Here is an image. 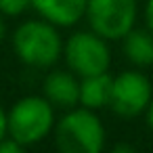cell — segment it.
Returning a JSON list of instances; mask_svg holds the SVG:
<instances>
[{
    "label": "cell",
    "instance_id": "8fae6325",
    "mask_svg": "<svg viewBox=\"0 0 153 153\" xmlns=\"http://www.w3.org/2000/svg\"><path fill=\"white\" fill-rule=\"evenodd\" d=\"M32 7V0H0V15L19 17Z\"/></svg>",
    "mask_w": 153,
    "mask_h": 153
},
{
    "label": "cell",
    "instance_id": "6da1fadb",
    "mask_svg": "<svg viewBox=\"0 0 153 153\" xmlns=\"http://www.w3.org/2000/svg\"><path fill=\"white\" fill-rule=\"evenodd\" d=\"M63 46L59 27L42 17L19 23L13 34L15 55L30 67H53L63 57Z\"/></svg>",
    "mask_w": 153,
    "mask_h": 153
},
{
    "label": "cell",
    "instance_id": "9c48e42d",
    "mask_svg": "<svg viewBox=\"0 0 153 153\" xmlns=\"http://www.w3.org/2000/svg\"><path fill=\"white\" fill-rule=\"evenodd\" d=\"M111 86H113V78L107 71L105 74H97V76L80 78V105L88 107L92 111L109 107Z\"/></svg>",
    "mask_w": 153,
    "mask_h": 153
},
{
    "label": "cell",
    "instance_id": "7c38bea8",
    "mask_svg": "<svg viewBox=\"0 0 153 153\" xmlns=\"http://www.w3.org/2000/svg\"><path fill=\"white\" fill-rule=\"evenodd\" d=\"M25 147L21 143H17L13 136H4L0 140V153H21Z\"/></svg>",
    "mask_w": 153,
    "mask_h": 153
},
{
    "label": "cell",
    "instance_id": "30bf717a",
    "mask_svg": "<svg viewBox=\"0 0 153 153\" xmlns=\"http://www.w3.org/2000/svg\"><path fill=\"white\" fill-rule=\"evenodd\" d=\"M124 57L136 67L153 65V32L151 30H130L124 38Z\"/></svg>",
    "mask_w": 153,
    "mask_h": 153
},
{
    "label": "cell",
    "instance_id": "3957f363",
    "mask_svg": "<svg viewBox=\"0 0 153 153\" xmlns=\"http://www.w3.org/2000/svg\"><path fill=\"white\" fill-rule=\"evenodd\" d=\"M55 122V107L44 94L23 97L7 111L9 136H13L23 147L42 143L53 132Z\"/></svg>",
    "mask_w": 153,
    "mask_h": 153
},
{
    "label": "cell",
    "instance_id": "9a60e30c",
    "mask_svg": "<svg viewBox=\"0 0 153 153\" xmlns=\"http://www.w3.org/2000/svg\"><path fill=\"white\" fill-rule=\"evenodd\" d=\"M145 120H147V126H149V130L153 132V99H151L149 107L145 109Z\"/></svg>",
    "mask_w": 153,
    "mask_h": 153
},
{
    "label": "cell",
    "instance_id": "5b68a950",
    "mask_svg": "<svg viewBox=\"0 0 153 153\" xmlns=\"http://www.w3.org/2000/svg\"><path fill=\"white\" fill-rule=\"evenodd\" d=\"M136 0H88L86 19L105 40H122L136 23Z\"/></svg>",
    "mask_w": 153,
    "mask_h": 153
},
{
    "label": "cell",
    "instance_id": "2e32d148",
    "mask_svg": "<svg viewBox=\"0 0 153 153\" xmlns=\"http://www.w3.org/2000/svg\"><path fill=\"white\" fill-rule=\"evenodd\" d=\"M4 36H7V25H4V21H2V17H0V42L4 40Z\"/></svg>",
    "mask_w": 153,
    "mask_h": 153
},
{
    "label": "cell",
    "instance_id": "7a4b0ae2",
    "mask_svg": "<svg viewBox=\"0 0 153 153\" xmlns=\"http://www.w3.org/2000/svg\"><path fill=\"white\" fill-rule=\"evenodd\" d=\"M55 145L61 153H99L105 147V126L88 107H71L55 122Z\"/></svg>",
    "mask_w": 153,
    "mask_h": 153
},
{
    "label": "cell",
    "instance_id": "5bb4252c",
    "mask_svg": "<svg viewBox=\"0 0 153 153\" xmlns=\"http://www.w3.org/2000/svg\"><path fill=\"white\" fill-rule=\"evenodd\" d=\"M145 21H147V30L153 32V0H147V7H145Z\"/></svg>",
    "mask_w": 153,
    "mask_h": 153
},
{
    "label": "cell",
    "instance_id": "277c9868",
    "mask_svg": "<svg viewBox=\"0 0 153 153\" xmlns=\"http://www.w3.org/2000/svg\"><path fill=\"white\" fill-rule=\"evenodd\" d=\"M63 57L67 69H71L78 78L105 74L111 65V51L107 40L92 30L71 34L63 46Z\"/></svg>",
    "mask_w": 153,
    "mask_h": 153
},
{
    "label": "cell",
    "instance_id": "4fadbf2b",
    "mask_svg": "<svg viewBox=\"0 0 153 153\" xmlns=\"http://www.w3.org/2000/svg\"><path fill=\"white\" fill-rule=\"evenodd\" d=\"M4 136H9V124H7V111H4L2 105H0V140Z\"/></svg>",
    "mask_w": 153,
    "mask_h": 153
},
{
    "label": "cell",
    "instance_id": "52a82bcc",
    "mask_svg": "<svg viewBox=\"0 0 153 153\" xmlns=\"http://www.w3.org/2000/svg\"><path fill=\"white\" fill-rule=\"evenodd\" d=\"M42 94L57 109H71L80 105V78L69 69H55L42 82Z\"/></svg>",
    "mask_w": 153,
    "mask_h": 153
},
{
    "label": "cell",
    "instance_id": "8992f818",
    "mask_svg": "<svg viewBox=\"0 0 153 153\" xmlns=\"http://www.w3.org/2000/svg\"><path fill=\"white\" fill-rule=\"evenodd\" d=\"M151 99H153V86L149 78L138 69H128L113 78L109 109L124 120H132L145 113Z\"/></svg>",
    "mask_w": 153,
    "mask_h": 153
},
{
    "label": "cell",
    "instance_id": "ba28073f",
    "mask_svg": "<svg viewBox=\"0 0 153 153\" xmlns=\"http://www.w3.org/2000/svg\"><path fill=\"white\" fill-rule=\"evenodd\" d=\"M88 0H32V9L57 27H71L86 15Z\"/></svg>",
    "mask_w": 153,
    "mask_h": 153
}]
</instances>
